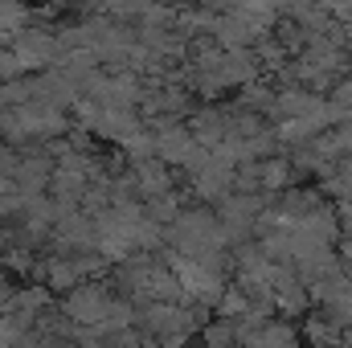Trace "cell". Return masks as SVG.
Masks as SVG:
<instances>
[{"mask_svg": "<svg viewBox=\"0 0 352 348\" xmlns=\"http://www.w3.org/2000/svg\"><path fill=\"white\" fill-rule=\"evenodd\" d=\"M70 312H74V320H82V324H102V320H111L115 303H111V295H107L102 287H78V291L70 295Z\"/></svg>", "mask_w": 352, "mask_h": 348, "instance_id": "1", "label": "cell"}]
</instances>
